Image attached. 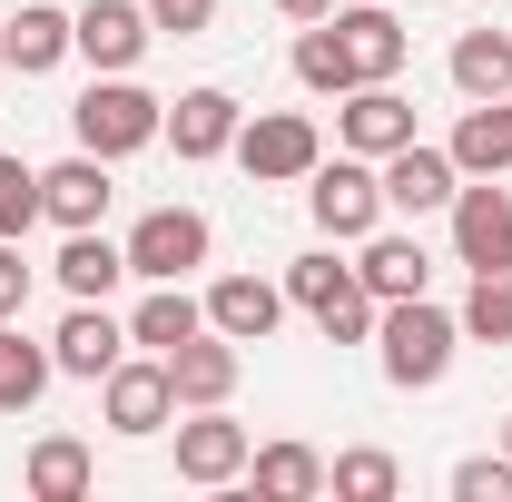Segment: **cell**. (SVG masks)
<instances>
[{
    "mask_svg": "<svg viewBox=\"0 0 512 502\" xmlns=\"http://www.w3.org/2000/svg\"><path fill=\"white\" fill-rule=\"evenodd\" d=\"M444 217H453V266H512V188L463 178Z\"/></svg>",
    "mask_w": 512,
    "mask_h": 502,
    "instance_id": "11",
    "label": "cell"
},
{
    "mask_svg": "<svg viewBox=\"0 0 512 502\" xmlns=\"http://www.w3.org/2000/svg\"><path fill=\"white\" fill-rule=\"evenodd\" d=\"M237 365H247V355H237V335L197 325L188 345L168 355V384H178V414H188V404H227V394H237Z\"/></svg>",
    "mask_w": 512,
    "mask_h": 502,
    "instance_id": "18",
    "label": "cell"
},
{
    "mask_svg": "<svg viewBox=\"0 0 512 502\" xmlns=\"http://www.w3.org/2000/svg\"><path fill=\"white\" fill-rule=\"evenodd\" d=\"M30 276H40V266L20 256V237H0V315H20V306H30Z\"/></svg>",
    "mask_w": 512,
    "mask_h": 502,
    "instance_id": "34",
    "label": "cell"
},
{
    "mask_svg": "<svg viewBox=\"0 0 512 502\" xmlns=\"http://www.w3.org/2000/svg\"><path fill=\"white\" fill-rule=\"evenodd\" d=\"M444 69L463 99H512V30H463Z\"/></svg>",
    "mask_w": 512,
    "mask_h": 502,
    "instance_id": "26",
    "label": "cell"
},
{
    "mask_svg": "<svg viewBox=\"0 0 512 502\" xmlns=\"http://www.w3.org/2000/svg\"><path fill=\"white\" fill-rule=\"evenodd\" d=\"M286 306L316 315L325 345H375V296H365L355 266H335V237L306 247V256H286Z\"/></svg>",
    "mask_w": 512,
    "mask_h": 502,
    "instance_id": "3",
    "label": "cell"
},
{
    "mask_svg": "<svg viewBox=\"0 0 512 502\" xmlns=\"http://www.w3.org/2000/svg\"><path fill=\"white\" fill-rule=\"evenodd\" d=\"M325 493H335V502H394V493H404V463H394L384 443H355V453L325 463Z\"/></svg>",
    "mask_w": 512,
    "mask_h": 502,
    "instance_id": "29",
    "label": "cell"
},
{
    "mask_svg": "<svg viewBox=\"0 0 512 502\" xmlns=\"http://www.w3.org/2000/svg\"><path fill=\"white\" fill-rule=\"evenodd\" d=\"M306 217H316L335 247H365V237L384 227V168L355 158V148L316 158V168H306Z\"/></svg>",
    "mask_w": 512,
    "mask_h": 502,
    "instance_id": "4",
    "label": "cell"
},
{
    "mask_svg": "<svg viewBox=\"0 0 512 502\" xmlns=\"http://www.w3.org/2000/svg\"><path fill=\"white\" fill-rule=\"evenodd\" d=\"M414 138V99L394 89V79H355L345 99H335V148H355V158H394Z\"/></svg>",
    "mask_w": 512,
    "mask_h": 502,
    "instance_id": "10",
    "label": "cell"
},
{
    "mask_svg": "<svg viewBox=\"0 0 512 502\" xmlns=\"http://www.w3.org/2000/svg\"><path fill=\"white\" fill-rule=\"evenodd\" d=\"M50 375H60V365H50V345H30V335L0 315V414H30V404L50 394Z\"/></svg>",
    "mask_w": 512,
    "mask_h": 502,
    "instance_id": "28",
    "label": "cell"
},
{
    "mask_svg": "<svg viewBox=\"0 0 512 502\" xmlns=\"http://www.w3.org/2000/svg\"><path fill=\"white\" fill-rule=\"evenodd\" d=\"M119 355H128V325L109 315V296H69L60 335H50V365H60V375H79V384H99Z\"/></svg>",
    "mask_w": 512,
    "mask_h": 502,
    "instance_id": "14",
    "label": "cell"
},
{
    "mask_svg": "<svg viewBox=\"0 0 512 502\" xmlns=\"http://www.w3.org/2000/svg\"><path fill=\"white\" fill-rule=\"evenodd\" d=\"M148 20H158V40H207L217 30V0H148Z\"/></svg>",
    "mask_w": 512,
    "mask_h": 502,
    "instance_id": "33",
    "label": "cell"
},
{
    "mask_svg": "<svg viewBox=\"0 0 512 502\" xmlns=\"http://www.w3.org/2000/svg\"><path fill=\"white\" fill-rule=\"evenodd\" d=\"M60 60H69V10H60V0H20V10L0 20V69L50 79Z\"/></svg>",
    "mask_w": 512,
    "mask_h": 502,
    "instance_id": "17",
    "label": "cell"
},
{
    "mask_svg": "<svg viewBox=\"0 0 512 502\" xmlns=\"http://www.w3.org/2000/svg\"><path fill=\"white\" fill-rule=\"evenodd\" d=\"M89 483H99V453L79 434H40L30 463H20V493L30 502H89Z\"/></svg>",
    "mask_w": 512,
    "mask_h": 502,
    "instance_id": "21",
    "label": "cell"
},
{
    "mask_svg": "<svg viewBox=\"0 0 512 502\" xmlns=\"http://www.w3.org/2000/svg\"><path fill=\"white\" fill-rule=\"evenodd\" d=\"M30 227H40V168L0 158V237H30Z\"/></svg>",
    "mask_w": 512,
    "mask_h": 502,
    "instance_id": "31",
    "label": "cell"
},
{
    "mask_svg": "<svg viewBox=\"0 0 512 502\" xmlns=\"http://www.w3.org/2000/svg\"><path fill=\"white\" fill-rule=\"evenodd\" d=\"M453 315H463V345H512V266H473Z\"/></svg>",
    "mask_w": 512,
    "mask_h": 502,
    "instance_id": "30",
    "label": "cell"
},
{
    "mask_svg": "<svg viewBox=\"0 0 512 502\" xmlns=\"http://www.w3.org/2000/svg\"><path fill=\"white\" fill-rule=\"evenodd\" d=\"M109 158H89V148H69L60 168H40V217L50 227H99L109 217Z\"/></svg>",
    "mask_w": 512,
    "mask_h": 502,
    "instance_id": "16",
    "label": "cell"
},
{
    "mask_svg": "<svg viewBox=\"0 0 512 502\" xmlns=\"http://www.w3.org/2000/svg\"><path fill=\"white\" fill-rule=\"evenodd\" d=\"M355 276H365L375 306H394V296H424V286H434V256L414 247V237H394V227H375L365 256H355Z\"/></svg>",
    "mask_w": 512,
    "mask_h": 502,
    "instance_id": "22",
    "label": "cell"
},
{
    "mask_svg": "<svg viewBox=\"0 0 512 502\" xmlns=\"http://www.w3.org/2000/svg\"><path fill=\"white\" fill-rule=\"evenodd\" d=\"M237 128H247V109H237V89H178L168 99V148L188 158V168H207V158H227L237 148Z\"/></svg>",
    "mask_w": 512,
    "mask_h": 502,
    "instance_id": "15",
    "label": "cell"
},
{
    "mask_svg": "<svg viewBox=\"0 0 512 502\" xmlns=\"http://www.w3.org/2000/svg\"><path fill=\"white\" fill-rule=\"evenodd\" d=\"M168 434H178V483H197V493H227V483H247L256 434L227 414V404H188Z\"/></svg>",
    "mask_w": 512,
    "mask_h": 502,
    "instance_id": "8",
    "label": "cell"
},
{
    "mask_svg": "<svg viewBox=\"0 0 512 502\" xmlns=\"http://www.w3.org/2000/svg\"><path fill=\"white\" fill-rule=\"evenodd\" d=\"M207 325L237 335V345H266V335L286 325V286H276V276H217V286H207Z\"/></svg>",
    "mask_w": 512,
    "mask_h": 502,
    "instance_id": "19",
    "label": "cell"
},
{
    "mask_svg": "<svg viewBox=\"0 0 512 502\" xmlns=\"http://www.w3.org/2000/svg\"><path fill=\"white\" fill-rule=\"evenodd\" d=\"M247 483L266 502H316L325 493V453H316V443H256V453H247Z\"/></svg>",
    "mask_w": 512,
    "mask_h": 502,
    "instance_id": "25",
    "label": "cell"
},
{
    "mask_svg": "<svg viewBox=\"0 0 512 502\" xmlns=\"http://www.w3.org/2000/svg\"><path fill=\"white\" fill-rule=\"evenodd\" d=\"M453 345H463V315H444L434 296H394V306H375V365H384V384L434 394V384L453 375Z\"/></svg>",
    "mask_w": 512,
    "mask_h": 502,
    "instance_id": "1",
    "label": "cell"
},
{
    "mask_svg": "<svg viewBox=\"0 0 512 502\" xmlns=\"http://www.w3.org/2000/svg\"><path fill=\"white\" fill-rule=\"evenodd\" d=\"M237 168H247L256 188H306V168L325 158V128L306 119V109H256L247 128H237V148H227Z\"/></svg>",
    "mask_w": 512,
    "mask_h": 502,
    "instance_id": "6",
    "label": "cell"
},
{
    "mask_svg": "<svg viewBox=\"0 0 512 502\" xmlns=\"http://www.w3.org/2000/svg\"><path fill=\"white\" fill-rule=\"evenodd\" d=\"M148 40H158L148 0H79L69 10V60H89V69H138Z\"/></svg>",
    "mask_w": 512,
    "mask_h": 502,
    "instance_id": "9",
    "label": "cell"
},
{
    "mask_svg": "<svg viewBox=\"0 0 512 502\" xmlns=\"http://www.w3.org/2000/svg\"><path fill=\"white\" fill-rule=\"evenodd\" d=\"M158 128H168V99H148L138 89V69H99L79 99H69V138L89 148V158H138V148H158Z\"/></svg>",
    "mask_w": 512,
    "mask_h": 502,
    "instance_id": "2",
    "label": "cell"
},
{
    "mask_svg": "<svg viewBox=\"0 0 512 502\" xmlns=\"http://www.w3.org/2000/svg\"><path fill=\"white\" fill-rule=\"evenodd\" d=\"M296 89H316V99L355 89V60H345V30L335 20H296Z\"/></svg>",
    "mask_w": 512,
    "mask_h": 502,
    "instance_id": "27",
    "label": "cell"
},
{
    "mask_svg": "<svg viewBox=\"0 0 512 502\" xmlns=\"http://www.w3.org/2000/svg\"><path fill=\"white\" fill-rule=\"evenodd\" d=\"M197 325H207V296H188V286H148V296H138V315H128V345L178 355Z\"/></svg>",
    "mask_w": 512,
    "mask_h": 502,
    "instance_id": "24",
    "label": "cell"
},
{
    "mask_svg": "<svg viewBox=\"0 0 512 502\" xmlns=\"http://www.w3.org/2000/svg\"><path fill=\"white\" fill-rule=\"evenodd\" d=\"M325 20L345 30V60H355V79H404V60H414V30L394 20V0H335Z\"/></svg>",
    "mask_w": 512,
    "mask_h": 502,
    "instance_id": "12",
    "label": "cell"
},
{
    "mask_svg": "<svg viewBox=\"0 0 512 502\" xmlns=\"http://www.w3.org/2000/svg\"><path fill=\"white\" fill-rule=\"evenodd\" d=\"M375 168H384V217H434V207H453V188H463L453 148H424V138H404Z\"/></svg>",
    "mask_w": 512,
    "mask_h": 502,
    "instance_id": "13",
    "label": "cell"
},
{
    "mask_svg": "<svg viewBox=\"0 0 512 502\" xmlns=\"http://www.w3.org/2000/svg\"><path fill=\"white\" fill-rule=\"evenodd\" d=\"M503 453H512V414H503Z\"/></svg>",
    "mask_w": 512,
    "mask_h": 502,
    "instance_id": "36",
    "label": "cell"
},
{
    "mask_svg": "<svg viewBox=\"0 0 512 502\" xmlns=\"http://www.w3.org/2000/svg\"><path fill=\"white\" fill-rule=\"evenodd\" d=\"M99 424L128 443L168 434L178 424V384H168V355H119L109 375H99Z\"/></svg>",
    "mask_w": 512,
    "mask_h": 502,
    "instance_id": "7",
    "label": "cell"
},
{
    "mask_svg": "<svg viewBox=\"0 0 512 502\" xmlns=\"http://www.w3.org/2000/svg\"><path fill=\"white\" fill-rule=\"evenodd\" d=\"M453 502H512V453H463L453 463Z\"/></svg>",
    "mask_w": 512,
    "mask_h": 502,
    "instance_id": "32",
    "label": "cell"
},
{
    "mask_svg": "<svg viewBox=\"0 0 512 502\" xmlns=\"http://www.w3.org/2000/svg\"><path fill=\"white\" fill-rule=\"evenodd\" d=\"M60 296H119V276H128V247H109L99 227H60Z\"/></svg>",
    "mask_w": 512,
    "mask_h": 502,
    "instance_id": "23",
    "label": "cell"
},
{
    "mask_svg": "<svg viewBox=\"0 0 512 502\" xmlns=\"http://www.w3.org/2000/svg\"><path fill=\"white\" fill-rule=\"evenodd\" d=\"M444 148H453L463 178H512V99H463Z\"/></svg>",
    "mask_w": 512,
    "mask_h": 502,
    "instance_id": "20",
    "label": "cell"
},
{
    "mask_svg": "<svg viewBox=\"0 0 512 502\" xmlns=\"http://www.w3.org/2000/svg\"><path fill=\"white\" fill-rule=\"evenodd\" d=\"M128 247V276H148V286H188L197 266H207V247H217V227H207V207H148L138 227L119 237Z\"/></svg>",
    "mask_w": 512,
    "mask_h": 502,
    "instance_id": "5",
    "label": "cell"
},
{
    "mask_svg": "<svg viewBox=\"0 0 512 502\" xmlns=\"http://www.w3.org/2000/svg\"><path fill=\"white\" fill-rule=\"evenodd\" d=\"M276 10H286V20H325L335 0H276Z\"/></svg>",
    "mask_w": 512,
    "mask_h": 502,
    "instance_id": "35",
    "label": "cell"
}]
</instances>
